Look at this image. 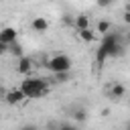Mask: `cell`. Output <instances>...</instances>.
<instances>
[{
  "label": "cell",
  "instance_id": "obj_1",
  "mask_svg": "<svg viewBox=\"0 0 130 130\" xmlns=\"http://www.w3.org/2000/svg\"><path fill=\"white\" fill-rule=\"evenodd\" d=\"M124 53V37L120 32H108L104 37V41L100 43V49L95 53V61L104 63L110 57H118Z\"/></svg>",
  "mask_w": 130,
  "mask_h": 130
},
{
  "label": "cell",
  "instance_id": "obj_2",
  "mask_svg": "<svg viewBox=\"0 0 130 130\" xmlns=\"http://www.w3.org/2000/svg\"><path fill=\"white\" fill-rule=\"evenodd\" d=\"M18 89L24 93L26 100H28V98L37 100V98L49 93V81H47V79H41V77H26Z\"/></svg>",
  "mask_w": 130,
  "mask_h": 130
},
{
  "label": "cell",
  "instance_id": "obj_3",
  "mask_svg": "<svg viewBox=\"0 0 130 130\" xmlns=\"http://www.w3.org/2000/svg\"><path fill=\"white\" fill-rule=\"evenodd\" d=\"M45 67L55 75V73H69L71 71V57L65 55V53H59V55H53L45 61Z\"/></svg>",
  "mask_w": 130,
  "mask_h": 130
},
{
  "label": "cell",
  "instance_id": "obj_4",
  "mask_svg": "<svg viewBox=\"0 0 130 130\" xmlns=\"http://www.w3.org/2000/svg\"><path fill=\"white\" fill-rule=\"evenodd\" d=\"M26 98H24V93L20 91V89H8L6 93H4V102L8 104V106H16V104H22Z\"/></svg>",
  "mask_w": 130,
  "mask_h": 130
},
{
  "label": "cell",
  "instance_id": "obj_5",
  "mask_svg": "<svg viewBox=\"0 0 130 130\" xmlns=\"http://www.w3.org/2000/svg\"><path fill=\"white\" fill-rule=\"evenodd\" d=\"M16 37H18V32H16V28H12V26H6V28L0 30V43L6 45V47H10L12 43H16Z\"/></svg>",
  "mask_w": 130,
  "mask_h": 130
},
{
  "label": "cell",
  "instance_id": "obj_6",
  "mask_svg": "<svg viewBox=\"0 0 130 130\" xmlns=\"http://www.w3.org/2000/svg\"><path fill=\"white\" fill-rule=\"evenodd\" d=\"M16 71H18L20 75H30V73H32V59L26 57V55H22V57L16 61Z\"/></svg>",
  "mask_w": 130,
  "mask_h": 130
},
{
  "label": "cell",
  "instance_id": "obj_7",
  "mask_svg": "<svg viewBox=\"0 0 130 130\" xmlns=\"http://www.w3.org/2000/svg\"><path fill=\"white\" fill-rule=\"evenodd\" d=\"M30 28H32L35 32H45V30L49 28V20H47L45 16H35V18L30 20Z\"/></svg>",
  "mask_w": 130,
  "mask_h": 130
},
{
  "label": "cell",
  "instance_id": "obj_8",
  "mask_svg": "<svg viewBox=\"0 0 130 130\" xmlns=\"http://www.w3.org/2000/svg\"><path fill=\"white\" fill-rule=\"evenodd\" d=\"M108 95H110L112 100H122V98L126 95V87H124L122 83H114V85H110Z\"/></svg>",
  "mask_w": 130,
  "mask_h": 130
},
{
  "label": "cell",
  "instance_id": "obj_9",
  "mask_svg": "<svg viewBox=\"0 0 130 130\" xmlns=\"http://www.w3.org/2000/svg\"><path fill=\"white\" fill-rule=\"evenodd\" d=\"M73 24H75L77 32H79V30H85V28H89V18H87L85 14H79V16L73 18Z\"/></svg>",
  "mask_w": 130,
  "mask_h": 130
},
{
  "label": "cell",
  "instance_id": "obj_10",
  "mask_svg": "<svg viewBox=\"0 0 130 130\" xmlns=\"http://www.w3.org/2000/svg\"><path fill=\"white\" fill-rule=\"evenodd\" d=\"M77 35H79V39H81V41H85V43H93V41L98 39V35H95V32L91 30V28H85V30H79Z\"/></svg>",
  "mask_w": 130,
  "mask_h": 130
},
{
  "label": "cell",
  "instance_id": "obj_11",
  "mask_svg": "<svg viewBox=\"0 0 130 130\" xmlns=\"http://www.w3.org/2000/svg\"><path fill=\"white\" fill-rule=\"evenodd\" d=\"M110 28H112L110 20H100V22H98V32H102V35H108V32H110Z\"/></svg>",
  "mask_w": 130,
  "mask_h": 130
},
{
  "label": "cell",
  "instance_id": "obj_12",
  "mask_svg": "<svg viewBox=\"0 0 130 130\" xmlns=\"http://www.w3.org/2000/svg\"><path fill=\"white\" fill-rule=\"evenodd\" d=\"M73 118H75V120H81V122L87 120V110H85V108H75V110H73Z\"/></svg>",
  "mask_w": 130,
  "mask_h": 130
},
{
  "label": "cell",
  "instance_id": "obj_13",
  "mask_svg": "<svg viewBox=\"0 0 130 130\" xmlns=\"http://www.w3.org/2000/svg\"><path fill=\"white\" fill-rule=\"evenodd\" d=\"M8 51H10V53H12V55H14V57H18V59H20V57H22V47H20V45H18V43H12V45H10V47H8Z\"/></svg>",
  "mask_w": 130,
  "mask_h": 130
},
{
  "label": "cell",
  "instance_id": "obj_14",
  "mask_svg": "<svg viewBox=\"0 0 130 130\" xmlns=\"http://www.w3.org/2000/svg\"><path fill=\"white\" fill-rule=\"evenodd\" d=\"M53 79H55V83H65V81H69V73H55Z\"/></svg>",
  "mask_w": 130,
  "mask_h": 130
},
{
  "label": "cell",
  "instance_id": "obj_15",
  "mask_svg": "<svg viewBox=\"0 0 130 130\" xmlns=\"http://www.w3.org/2000/svg\"><path fill=\"white\" fill-rule=\"evenodd\" d=\"M57 130H79L77 126H73V124H59L57 126Z\"/></svg>",
  "mask_w": 130,
  "mask_h": 130
},
{
  "label": "cell",
  "instance_id": "obj_16",
  "mask_svg": "<svg viewBox=\"0 0 130 130\" xmlns=\"http://www.w3.org/2000/svg\"><path fill=\"white\" fill-rule=\"evenodd\" d=\"M20 130H37V126H32V124H24V126H20Z\"/></svg>",
  "mask_w": 130,
  "mask_h": 130
},
{
  "label": "cell",
  "instance_id": "obj_17",
  "mask_svg": "<svg viewBox=\"0 0 130 130\" xmlns=\"http://www.w3.org/2000/svg\"><path fill=\"white\" fill-rule=\"evenodd\" d=\"M6 51H8V47H6V45H2V43H0V55H4V53H6Z\"/></svg>",
  "mask_w": 130,
  "mask_h": 130
},
{
  "label": "cell",
  "instance_id": "obj_18",
  "mask_svg": "<svg viewBox=\"0 0 130 130\" xmlns=\"http://www.w3.org/2000/svg\"><path fill=\"white\" fill-rule=\"evenodd\" d=\"M4 93H6V91H4V87L0 85V100H4Z\"/></svg>",
  "mask_w": 130,
  "mask_h": 130
}]
</instances>
